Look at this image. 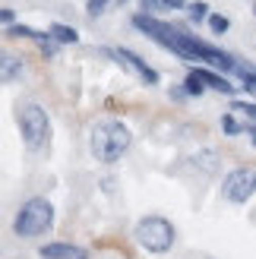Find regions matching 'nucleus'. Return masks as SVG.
I'll return each instance as SVG.
<instances>
[{
    "instance_id": "1",
    "label": "nucleus",
    "mask_w": 256,
    "mask_h": 259,
    "mask_svg": "<svg viewBox=\"0 0 256 259\" xmlns=\"http://www.w3.org/2000/svg\"><path fill=\"white\" fill-rule=\"evenodd\" d=\"M133 25H136L143 35H149L152 41L164 45L171 54L184 57V60H206V63H212V67H222V70H228V73H237V70H240V63L228 54V51L199 41L196 35H187L184 29L161 22V19H155V16H149V13H136V16H133Z\"/></svg>"
},
{
    "instance_id": "2",
    "label": "nucleus",
    "mask_w": 256,
    "mask_h": 259,
    "mask_svg": "<svg viewBox=\"0 0 256 259\" xmlns=\"http://www.w3.org/2000/svg\"><path fill=\"white\" fill-rule=\"evenodd\" d=\"M130 130H126L120 120H101L92 126V136H89V149L101 164H114L120 155L130 149Z\"/></svg>"
},
{
    "instance_id": "3",
    "label": "nucleus",
    "mask_w": 256,
    "mask_h": 259,
    "mask_svg": "<svg viewBox=\"0 0 256 259\" xmlns=\"http://www.w3.org/2000/svg\"><path fill=\"white\" fill-rule=\"evenodd\" d=\"M51 225H54V205L41 196H35L16 212L13 231H16V237H41L45 231H51Z\"/></svg>"
},
{
    "instance_id": "4",
    "label": "nucleus",
    "mask_w": 256,
    "mask_h": 259,
    "mask_svg": "<svg viewBox=\"0 0 256 259\" xmlns=\"http://www.w3.org/2000/svg\"><path fill=\"white\" fill-rule=\"evenodd\" d=\"M133 237L149 253H168L174 247V225L161 215H149L133 228Z\"/></svg>"
},
{
    "instance_id": "5",
    "label": "nucleus",
    "mask_w": 256,
    "mask_h": 259,
    "mask_svg": "<svg viewBox=\"0 0 256 259\" xmlns=\"http://www.w3.org/2000/svg\"><path fill=\"white\" fill-rule=\"evenodd\" d=\"M16 120H19V133L25 139V146L32 152L45 149L48 139H51V117L41 105H22L16 111Z\"/></svg>"
},
{
    "instance_id": "6",
    "label": "nucleus",
    "mask_w": 256,
    "mask_h": 259,
    "mask_svg": "<svg viewBox=\"0 0 256 259\" xmlns=\"http://www.w3.org/2000/svg\"><path fill=\"white\" fill-rule=\"evenodd\" d=\"M256 193V167H234L231 174L222 180V196L228 202H247Z\"/></svg>"
},
{
    "instance_id": "7",
    "label": "nucleus",
    "mask_w": 256,
    "mask_h": 259,
    "mask_svg": "<svg viewBox=\"0 0 256 259\" xmlns=\"http://www.w3.org/2000/svg\"><path fill=\"white\" fill-rule=\"evenodd\" d=\"M101 54H108V57H114L120 63L123 70H130L133 76H139L143 82H149V85H155L158 82V73L149 67V63L143 60V57H136L133 51H126V48H101Z\"/></svg>"
},
{
    "instance_id": "8",
    "label": "nucleus",
    "mask_w": 256,
    "mask_h": 259,
    "mask_svg": "<svg viewBox=\"0 0 256 259\" xmlns=\"http://www.w3.org/2000/svg\"><path fill=\"white\" fill-rule=\"evenodd\" d=\"M41 259H89V253L76 243H45Z\"/></svg>"
},
{
    "instance_id": "9",
    "label": "nucleus",
    "mask_w": 256,
    "mask_h": 259,
    "mask_svg": "<svg viewBox=\"0 0 256 259\" xmlns=\"http://www.w3.org/2000/svg\"><path fill=\"white\" fill-rule=\"evenodd\" d=\"M193 73L202 79V85L206 89H215V92H222V95H234V85L225 79V76H219V73H209V70H199V67H193Z\"/></svg>"
},
{
    "instance_id": "10",
    "label": "nucleus",
    "mask_w": 256,
    "mask_h": 259,
    "mask_svg": "<svg viewBox=\"0 0 256 259\" xmlns=\"http://www.w3.org/2000/svg\"><path fill=\"white\" fill-rule=\"evenodd\" d=\"M51 35H54L57 41H63V45H76V41H79L76 29H73V25H63V22H54V25H51Z\"/></svg>"
},
{
    "instance_id": "11",
    "label": "nucleus",
    "mask_w": 256,
    "mask_h": 259,
    "mask_svg": "<svg viewBox=\"0 0 256 259\" xmlns=\"http://www.w3.org/2000/svg\"><path fill=\"white\" fill-rule=\"evenodd\" d=\"M22 73V63H19V57H10V54H4V82H13V76H19Z\"/></svg>"
},
{
    "instance_id": "12",
    "label": "nucleus",
    "mask_w": 256,
    "mask_h": 259,
    "mask_svg": "<svg viewBox=\"0 0 256 259\" xmlns=\"http://www.w3.org/2000/svg\"><path fill=\"white\" fill-rule=\"evenodd\" d=\"M184 92H187V95H202V92H206V85H202V79H199L193 70H190L187 79H184Z\"/></svg>"
},
{
    "instance_id": "13",
    "label": "nucleus",
    "mask_w": 256,
    "mask_h": 259,
    "mask_svg": "<svg viewBox=\"0 0 256 259\" xmlns=\"http://www.w3.org/2000/svg\"><path fill=\"white\" fill-rule=\"evenodd\" d=\"M209 16H212V13H209V7L202 4V0H193V4H190V22H193V25H199L202 19H209Z\"/></svg>"
},
{
    "instance_id": "14",
    "label": "nucleus",
    "mask_w": 256,
    "mask_h": 259,
    "mask_svg": "<svg viewBox=\"0 0 256 259\" xmlns=\"http://www.w3.org/2000/svg\"><path fill=\"white\" fill-rule=\"evenodd\" d=\"M146 10H181L184 0H143Z\"/></svg>"
},
{
    "instance_id": "15",
    "label": "nucleus",
    "mask_w": 256,
    "mask_h": 259,
    "mask_svg": "<svg viewBox=\"0 0 256 259\" xmlns=\"http://www.w3.org/2000/svg\"><path fill=\"white\" fill-rule=\"evenodd\" d=\"M237 76H240V82H244L247 92H253V95H256V70H253V67H240V70H237Z\"/></svg>"
},
{
    "instance_id": "16",
    "label": "nucleus",
    "mask_w": 256,
    "mask_h": 259,
    "mask_svg": "<svg viewBox=\"0 0 256 259\" xmlns=\"http://www.w3.org/2000/svg\"><path fill=\"white\" fill-rule=\"evenodd\" d=\"M7 35L10 38H41V32H32V29H25V25H10Z\"/></svg>"
},
{
    "instance_id": "17",
    "label": "nucleus",
    "mask_w": 256,
    "mask_h": 259,
    "mask_svg": "<svg viewBox=\"0 0 256 259\" xmlns=\"http://www.w3.org/2000/svg\"><path fill=\"white\" fill-rule=\"evenodd\" d=\"M228 25H231V22H228L225 16H219V13H212V16H209V29H212L215 35H222V32H228Z\"/></svg>"
},
{
    "instance_id": "18",
    "label": "nucleus",
    "mask_w": 256,
    "mask_h": 259,
    "mask_svg": "<svg viewBox=\"0 0 256 259\" xmlns=\"http://www.w3.org/2000/svg\"><path fill=\"white\" fill-rule=\"evenodd\" d=\"M222 130H225L228 136H237V133H240V130H244V126H240V123H237V120L231 117V114H225V117H222Z\"/></svg>"
},
{
    "instance_id": "19",
    "label": "nucleus",
    "mask_w": 256,
    "mask_h": 259,
    "mask_svg": "<svg viewBox=\"0 0 256 259\" xmlns=\"http://www.w3.org/2000/svg\"><path fill=\"white\" fill-rule=\"evenodd\" d=\"M108 4H111V0H89V16H101ZM117 4H123V0H117Z\"/></svg>"
},
{
    "instance_id": "20",
    "label": "nucleus",
    "mask_w": 256,
    "mask_h": 259,
    "mask_svg": "<svg viewBox=\"0 0 256 259\" xmlns=\"http://www.w3.org/2000/svg\"><path fill=\"white\" fill-rule=\"evenodd\" d=\"M0 16H4L7 29H10V25H16V22H13V10H10V7H4V10H0Z\"/></svg>"
},
{
    "instance_id": "21",
    "label": "nucleus",
    "mask_w": 256,
    "mask_h": 259,
    "mask_svg": "<svg viewBox=\"0 0 256 259\" xmlns=\"http://www.w3.org/2000/svg\"><path fill=\"white\" fill-rule=\"evenodd\" d=\"M247 133H250V142L256 146V123H250V126H247Z\"/></svg>"
},
{
    "instance_id": "22",
    "label": "nucleus",
    "mask_w": 256,
    "mask_h": 259,
    "mask_svg": "<svg viewBox=\"0 0 256 259\" xmlns=\"http://www.w3.org/2000/svg\"><path fill=\"white\" fill-rule=\"evenodd\" d=\"M253 16H256V0H253Z\"/></svg>"
}]
</instances>
